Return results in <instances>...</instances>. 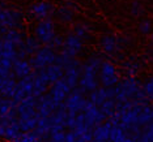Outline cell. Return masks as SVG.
Listing matches in <instances>:
<instances>
[{"instance_id": "obj_1", "label": "cell", "mask_w": 153, "mask_h": 142, "mask_svg": "<svg viewBox=\"0 0 153 142\" xmlns=\"http://www.w3.org/2000/svg\"><path fill=\"white\" fill-rule=\"evenodd\" d=\"M103 59L100 54L90 55L86 60L82 63V71L79 79L77 88L86 93H92L93 90L100 88V79H98V72L101 68Z\"/></svg>"}, {"instance_id": "obj_2", "label": "cell", "mask_w": 153, "mask_h": 142, "mask_svg": "<svg viewBox=\"0 0 153 142\" xmlns=\"http://www.w3.org/2000/svg\"><path fill=\"white\" fill-rule=\"evenodd\" d=\"M115 91L117 103H123L128 100H148L143 91V84L137 79V77H124L118 82L114 88Z\"/></svg>"}, {"instance_id": "obj_3", "label": "cell", "mask_w": 153, "mask_h": 142, "mask_svg": "<svg viewBox=\"0 0 153 142\" xmlns=\"http://www.w3.org/2000/svg\"><path fill=\"white\" fill-rule=\"evenodd\" d=\"M25 16L17 8L7 7L4 3H0V27L4 29H22Z\"/></svg>"}, {"instance_id": "obj_4", "label": "cell", "mask_w": 153, "mask_h": 142, "mask_svg": "<svg viewBox=\"0 0 153 142\" xmlns=\"http://www.w3.org/2000/svg\"><path fill=\"white\" fill-rule=\"evenodd\" d=\"M132 39L128 35H115V34H105L101 37L100 39V46L102 51L109 56H117L118 54L123 50L124 46L130 44Z\"/></svg>"}, {"instance_id": "obj_5", "label": "cell", "mask_w": 153, "mask_h": 142, "mask_svg": "<svg viewBox=\"0 0 153 142\" xmlns=\"http://www.w3.org/2000/svg\"><path fill=\"white\" fill-rule=\"evenodd\" d=\"M55 61H56V52L48 46H42L33 56L29 57V63L33 71H42L55 64Z\"/></svg>"}, {"instance_id": "obj_6", "label": "cell", "mask_w": 153, "mask_h": 142, "mask_svg": "<svg viewBox=\"0 0 153 142\" xmlns=\"http://www.w3.org/2000/svg\"><path fill=\"white\" fill-rule=\"evenodd\" d=\"M100 86L102 88H115L120 81V74L118 68L111 61L103 60L98 72Z\"/></svg>"}, {"instance_id": "obj_7", "label": "cell", "mask_w": 153, "mask_h": 142, "mask_svg": "<svg viewBox=\"0 0 153 142\" xmlns=\"http://www.w3.org/2000/svg\"><path fill=\"white\" fill-rule=\"evenodd\" d=\"M34 35L41 42L42 46H47L56 35V25L53 18H46L38 21L34 26Z\"/></svg>"}, {"instance_id": "obj_8", "label": "cell", "mask_w": 153, "mask_h": 142, "mask_svg": "<svg viewBox=\"0 0 153 142\" xmlns=\"http://www.w3.org/2000/svg\"><path fill=\"white\" fill-rule=\"evenodd\" d=\"M86 100H88V98L85 96V93L81 91L79 88H76V89L72 90L71 94L65 98V100L62 103V104L64 106V108L67 110L68 113L77 115V113L82 112Z\"/></svg>"}, {"instance_id": "obj_9", "label": "cell", "mask_w": 153, "mask_h": 142, "mask_svg": "<svg viewBox=\"0 0 153 142\" xmlns=\"http://www.w3.org/2000/svg\"><path fill=\"white\" fill-rule=\"evenodd\" d=\"M82 113H84V119H85L86 127H88L92 132L97 125L105 123V121L107 120V117L102 113V111L100 110V107L93 104L90 100H86V103L84 106V110H82Z\"/></svg>"}, {"instance_id": "obj_10", "label": "cell", "mask_w": 153, "mask_h": 142, "mask_svg": "<svg viewBox=\"0 0 153 142\" xmlns=\"http://www.w3.org/2000/svg\"><path fill=\"white\" fill-rule=\"evenodd\" d=\"M64 76L63 79L69 85L71 89H76L79 85V79L82 71V63L77 57H72L67 64L64 65Z\"/></svg>"}, {"instance_id": "obj_11", "label": "cell", "mask_w": 153, "mask_h": 142, "mask_svg": "<svg viewBox=\"0 0 153 142\" xmlns=\"http://www.w3.org/2000/svg\"><path fill=\"white\" fill-rule=\"evenodd\" d=\"M27 13L33 20H37L38 22L46 18H53V16L55 15V7L47 0H39L29 7Z\"/></svg>"}, {"instance_id": "obj_12", "label": "cell", "mask_w": 153, "mask_h": 142, "mask_svg": "<svg viewBox=\"0 0 153 142\" xmlns=\"http://www.w3.org/2000/svg\"><path fill=\"white\" fill-rule=\"evenodd\" d=\"M84 48V40H81L74 32H68L67 35L63 38V48L62 51L65 52L71 57H77L82 52Z\"/></svg>"}, {"instance_id": "obj_13", "label": "cell", "mask_w": 153, "mask_h": 142, "mask_svg": "<svg viewBox=\"0 0 153 142\" xmlns=\"http://www.w3.org/2000/svg\"><path fill=\"white\" fill-rule=\"evenodd\" d=\"M33 95V72L21 79H17V89L12 100L20 103L25 96Z\"/></svg>"}, {"instance_id": "obj_14", "label": "cell", "mask_w": 153, "mask_h": 142, "mask_svg": "<svg viewBox=\"0 0 153 142\" xmlns=\"http://www.w3.org/2000/svg\"><path fill=\"white\" fill-rule=\"evenodd\" d=\"M72 90L74 89L69 88V85L62 78L50 86V93H48V94L53 96V99L55 100V103H56L58 106H60L65 100V98L71 94Z\"/></svg>"}, {"instance_id": "obj_15", "label": "cell", "mask_w": 153, "mask_h": 142, "mask_svg": "<svg viewBox=\"0 0 153 142\" xmlns=\"http://www.w3.org/2000/svg\"><path fill=\"white\" fill-rule=\"evenodd\" d=\"M48 88H50V84H48V79L43 69L42 71H33V96L41 98L42 95L48 93Z\"/></svg>"}, {"instance_id": "obj_16", "label": "cell", "mask_w": 153, "mask_h": 142, "mask_svg": "<svg viewBox=\"0 0 153 142\" xmlns=\"http://www.w3.org/2000/svg\"><path fill=\"white\" fill-rule=\"evenodd\" d=\"M41 47H42V44L36 38V35L25 37L21 47L19 48V59H26V57L33 56Z\"/></svg>"}, {"instance_id": "obj_17", "label": "cell", "mask_w": 153, "mask_h": 142, "mask_svg": "<svg viewBox=\"0 0 153 142\" xmlns=\"http://www.w3.org/2000/svg\"><path fill=\"white\" fill-rule=\"evenodd\" d=\"M115 96V91H114V88H97L96 90H93L92 93H89V96H88V100L93 103L96 106H101L105 100L107 99H114Z\"/></svg>"}, {"instance_id": "obj_18", "label": "cell", "mask_w": 153, "mask_h": 142, "mask_svg": "<svg viewBox=\"0 0 153 142\" xmlns=\"http://www.w3.org/2000/svg\"><path fill=\"white\" fill-rule=\"evenodd\" d=\"M58 104L55 103V100L53 99L48 93H46L45 95H42L41 98H38V103H37V112L39 116H50L55 110L58 108Z\"/></svg>"}, {"instance_id": "obj_19", "label": "cell", "mask_w": 153, "mask_h": 142, "mask_svg": "<svg viewBox=\"0 0 153 142\" xmlns=\"http://www.w3.org/2000/svg\"><path fill=\"white\" fill-rule=\"evenodd\" d=\"M17 89V79L12 73L8 77L0 79V96L7 99H12Z\"/></svg>"}, {"instance_id": "obj_20", "label": "cell", "mask_w": 153, "mask_h": 142, "mask_svg": "<svg viewBox=\"0 0 153 142\" xmlns=\"http://www.w3.org/2000/svg\"><path fill=\"white\" fill-rule=\"evenodd\" d=\"M113 123H111L110 119H107L105 123L97 125L94 129H93V140L94 141H101V142H109L110 138V132L113 129Z\"/></svg>"}, {"instance_id": "obj_21", "label": "cell", "mask_w": 153, "mask_h": 142, "mask_svg": "<svg viewBox=\"0 0 153 142\" xmlns=\"http://www.w3.org/2000/svg\"><path fill=\"white\" fill-rule=\"evenodd\" d=\"M11 72H12V74L15 76L16 79H21L32 73L33 69L30 67L29 60H26V59H19V60H16L15 63H13Z\"/></svg>"}, {"instance_id": "obj_22", "label": "cell", "mask_w": 153, "mask_h": 142, "mask_svg": "<svg viewBox=\"0 0 153 142\" xmlns=\"http://www.w3.org/2000/svg\"><path fill=\"white\" fill-rule=\"evenodd\" d=\"M0 57L8 59L12 63L19 60V48L8 40L1 39V47H0Z\"/></svg>"}, {"instance_id": "obj_23", "label": "cell", "mask_w": 153, "mask_h": 142, "mask_svg": "<svg viewBox=\"0 0 153 142\" xmlns=\"http://www.w3.org/2000/svg\"><path fill=\"white\" fill-rule=\"evenodd\" d=\"M43 71H45V74H46V77L48 79L50 86L53 84H55L56 81H59V79H62L63 78V76H64L63 67H60V65L56 64V63L50 65V67H47V68H45Z\"/></svg>"}, {"instance_id": "obj_24", "label": "cell", "mask_w": 153, "mask_h": 142, "mask_svg": "<svg viewBox=\"0 0 153 142\" xmlns=\"http://www.w3.org/2000/svg\"><path fill=\"white\" fill-rule=\"evenodd\" d=\"M1 39L8 40V42H11L12 44H15L17 48H20L24 42V39H25V35H24L22 32H20V30H17V29H8L4 35H3Z\"/></svg>"}, {"instance_id": "obj_25", "label": "cell", "mask_w": 153, "mask_h": 142, "mask_svg": "<svg viewBox=\"0 0 153 142\" xmlns=\"http://www.w3.org/2000/svg\"><path fill=\"white\" fill-rule=\"evenodd\" d=\"M92 30H93V27H92V25H90L89 22L81 21V22L75 24L74 30H72V32H74L75 35H77L81 40H86V39H89L90 38Z\"/></svg>"}, {"instance_id": "obj_26", "label": "cell", "mask_w": 153, "mask_h": 142, "mask_svg": "<svg viewBox=\"0 0 153 142\" xmlns=\"http://www.w3.org/2000/svg\"><path fill=\"white\" fill-rule=\"evenodd\" d=\"M55 16L59 20V22L62 24H71L75 18V11L69 9L68 7H65L64 4L62 7H59L58 9H55Z\"/></svg>"}, {"instance_id": "obj_27", "label": "cell", "mask_w": 153, "mask_h": 142, "mask_svg": "<svg viewBox=\"0 0 153 142\" xmlns=\"http://www.w3.org/2000/svg\"><path fill=\"white\" fill-rule=\"evenodd\" d=\"M123 69H124L126 77H136L139 74V72H140V69H141V64L139 63V61L134 60V57H132L131 60L124 61Z\"/></svg>"}, {"instance_id": "obj_28", "label": "cell", "mask_w": 153, "mask_h": 142, "mask_svg": "<svg viewBox=\"0 0 153 142\" xmlns=\"http://www.w3.org/2000/svg\"><path fill=\"white\" fill-rule=\"evenodd\" d=\"M17 103L12 99H7L0 96V116H5L11 113L12 111H16Z\"/></svg>"}, {"instance_id": "obj_29", "label": "cell", "mask_w": 153, "mask_h": 142, "mask_svg": "<svg viewBox=\"0 0 153 142\" xmlns=\"http://www.w3.org/2000/svg\"><path fill=\"white\" fill-rule=\"evenodd\" d=\"M39 115L37 113L36 117H32V119H26V120H19L17 119V124H19V128L21 132H32L36 129L37 123L39 120Z\"/></svg>"}, {"instance_id": "obj_30", "label": "cell", "mask_w": 153, "mask_h": 142, "mask_svg": "<svg viewBox=\"0 0 153 142\" xmlns=\"http://www.w3.org/2000/svg\"><path fill=\"white\" fill-rule=\"evenodd\" d=\"M115 104H117L115 99H107L100 106V110L102 111V113L107 119H110V117H113L114 113H115Z\"/></svg>"}, {"instance_id": "obj_31", "label": "cell", "mask_w": 153, "mask_h": 142, "mask_svg": "<svg viewBox=\"0 0 153 142\" xmlns=\"http://www.w3.org/2000/svg\"><path fill=\"white\" fill-rule=\"evenodd\" d=\"M20 133H21V130H20L19 124H17V121H16V123H12L11 125L7 127L5 133H4V138L9 142H13V141H16V138L20 136Z\"/></svg>"}, {"instance_id": "obj_32", "label": "cell", "mask_w": 153, "mask_h": 142, "mask_svg": "<svg viewBox=\"0 0 153 142\" xmlns=\"http://www.w3.org/2000/svg\"><path fill=\"white\" fill-rule=\"evenodd\" d=\"M127 137V133L124 132L119 125H114L110 132V138L109 142H122Z\"/></svg>"}, {"instance_id": "obj_33", "label": "cell", "mask_w": 153, "mask_h": 142, "mask_svg": "<svg viewBox=\"0 0 153 142\" xmlns=\"http://www.w3.org/2000/svg\"><path fill=\"white\" fill-rule=\"evenodd\" d=\"M39 140V137L36 134V132L32 130V132H21L20 136L16 138V141L13 142H37Z\"/></svg>"}, {"instance_id": "obj_34", "label": "cell", "mask_w": 153, "mask_h": 142, "mask_svg": "<svg viewBox=\"0 0 153 142\" xmlns=\"http://www.w3.org/2000/svg\"><path fill=\"white\" fill-rule=\"evenodd\" d=\"M137 30L140 32V34L143 35H149L152 32H153V25H152V21L148 18H144L139 22L137 25Z\"/></svg>"}, {"instance_id": "obj_35", "label": "cell", "mask_w": 153, "mask_h": 142, "mask_svg": "<svg viewBox=\"0 0 153 142\" xmlns=\"http://www.w3.org/2000/svg\"><path fill=\"white\" fill-rule=\"evenodd\" d=\"M143 91L148 100H153V76L145 79V82L143 84Z\"/></svg>"}, {"instance_id": "obj_36", "label": "cell", "mask_w": 153, "mask_h": 142, "mask_svg": "<svg viewBox=\"0 0 153 142\" xmlns=\"http://www.w3.org/2000/svg\"><path fill=\"white\" fill-rule=\"evenodd\" d=\"M130 13H131V16H134V17H140L143 13H144V7H143L140 0H134V1L131 3Z\"/></svg>"}, {"instance_id": "obj_37", "label": "cell", "mask_w": 153, "mask_h": 142, "mask_svg": "<svg viewBox=\"0 0 153 142\" xmlns=\"http://www.w3.org/2000/svg\"><path fill=\"white\" fill-rule=\"evenodd\" d=\"M47 46L50 47L53 51H55L56 54L60 52L62 48H63V37H60V35H58V34H56V35L53 38V40H51Z\"/></svg>"}, {"instance_id": "obj_38", "label": "cell", "mask_w": 153, "mask_h": 142, "mask_svg": "<svg viewBox=\"0 0 153 142\" xmlns=\"http://www.w3.org/2000/svg\"><path fill=\"white\" fill-rule=\"evenodd\" d=\"M64 136L65 132H54V133H50V137H48V142H64Z\"/></svg>"}, {"instance_id": "obj_39", "label": "cell", "mask_w": 153, "mask_h": 142, "mask_svg": "<svg viewBox=\"0 0 153 142\" xmlns=\"http://www.w3.org/2000/svg\"><path fill=\"white\" fill-rule=\"evenodd\" d=\"M64 142H77V137L74 133V130H69L65 132V136H64Z\"/></svg>"}, {"instance_id": "obj_40", "label": "cell", "mask_w": 153, "mask_h": 142, "mask_svg": "<svg viewBox=\"0 0 153 142\" xmlns=\"http://www.w3.org/2000/svg\"><path fill=\"white\" fill-rule=\"evenodd\" d=\"M63 4H64L65 7H68L69 9H72V11H75V12L77 11V7H79V5H77V3L74 1V0H65Z\"/></svg>"}, {"instance_id": "obj_41", "label": "cell", "mask_w": 153, "mask_h": 142, "mask_svg": "<svg viewBox=\"0 0 153 142\" xmlns=\"http://www.w3.org/2000/svg\"><path fill=\"white\" fill-rule=\"evenodd\" d=\"M145 59H147L148 61H153V44L148 47L147 52H145Z\"/></svg>"}, {"instance_id": "obj_42", "label": "cell", "mask_w": 153, "mask_h": 142, "mask_svg": "<svg viewBox=\"0 0 153 142\" xmlns=\"http://www.w3.org/2000/svg\"><path fill=\"white\" fill-rule=\"evenodd\" d=\"M122 142H139L137 141V137H131V136H127L126 138H124Z\"/></svg>"}, {"instance_id": "obj_43", "label": "cell", "mask_w": 153, "mask_h": 142, "mask_svg": "<svg viewBox=\"0 0 153 142\" xmlns=\"http://www.w3.org/2000/svg\"><path fill=\"white\" fill-rule=\"evenodd\" d=\"M149 44H153V32L149 34Z\"/></svg>"}, {"instance_id": "obj_44", "label": "cell", "mask_w": 153, "mask_h": 142, "mask_svg": "<svg viewBox=\"0 0 153 142\" xmlns=\"http://www.w3.org/2000/svg\"><path fill=\"white\" fill-rule=\"evenodd\" d=\"M37 142H48V141H46V140H42V138H39Z\"/></svg>"}, {"instance_id": "obj_45", "label": "cell", "mask_w": 153, "mask_h": 142, "mask_svg": "<svg viewBox=\"0 0 153 142\" xmlns=\"http://www.w3.org/2000/svg\"><path fill=\"white\" fill-rule=\"evenodd\" d=\"M0 47H1V39H0Z\"/></svg>"}, {"instance_id": "obj_46", "label": "cell", "mask_w": 153, "mask_h": 142, "mask_svg": "<svg viewBox=\"0 0 153 142\" xmlns=\"http://www.w3.org/2000/svg\"><path fill=\"white\" fill-rule=\"evenodd\" d=\"M0 3H4V0H0Z\"/></svg>"}, {"instance_id": "obj_47", "label": "cell", "mask_w": 153, "mask_h": 142, "mask_svg": "<svg viewBox=\"0 0 153 142\" xmlns=\"http://www.w3.org/2000/svg\"><path fill=\"white\" fill-rule=\"evenodd\" d=\"M152 106H153V104H152Z\"/></svg>"}]
</instances>
